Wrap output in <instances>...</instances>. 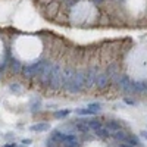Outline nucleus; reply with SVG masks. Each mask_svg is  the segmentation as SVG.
Segmentation results:
<instances>
[{"label":"nucleus","instance_id":"obj_1","mask_svg":"<svg viewBox=\"0 0 147 147\" xmlns=\"http://www.w3.org/2000/svg\"><path fill=\"white\" fill-rule=\"evenodd\" d=\"M65 88L71 94H77L82 88H85V75H84V72H75V75L72 77V80L68 82V85Z\"/></svg>","mask_w":147,"mask_h":147},{"label":"nucleus","instance_id":"obj_2","mask_svg":"<svg viewBox=\"0 0 147 147\" xmlns=\"http://www.w3.org/2000/svg\"><path fill=\"white\" fill-rule=\"evenodd\" d=\"M46 60H38V62H34L31 65H27V66H24L22 68V74H24V77H27V78H32V77H38L43 68L46 66Z\"/></svg>","mask_w":147,"mask_h":147},{"label":"nucleus","instance_id":"obj_3","mask_svg":"<svg viewBox=\"0 0 147 147\" xmlns=\"http://www.w3.org/2000/svg\"><path fill=\"white\" fill-rule=\"evenodd\" d=\"M60 78H62V68L59 65H53L50 81H49V87L50 88H59L60 87Z\"/></svg>","mask_w":147,"mask_h":147},{"label":"nucleus","instance_id":"obj_4","mask_svg":"<svg viewBox=\"0 0 147 147\" xmlns=\"http://www.w3.org/2000/svg\"><path fill=\"white\" fill-rule=\"evenodd\" d=\"M85 75V88H91L96 84V77H97V68H88L84 72Z\"/></svg>","mask_w":147,"mask_h":147},{"label":"nucleus","instance_id":"obj_5","mask_svg":"<svg viewBox=\"0 0 147 147\" xmlns=\"http://www.w3.org/2000/svg\"><path fill=\"white\" fill-rule=\"evenodd\" d=\"M52 69H53V65L52 63H46V66L43 68V71H41V74H40V81H41V84H44V85H47L49 87V81H50V75H52Z\"/></svg>","mask_w":147,"mask_h":147},{"label":"nucleus","instance_id":"obj_6","mask_svg":"<svg viewBox=\"0 0 147 147\" xmlns=\"http://www.w3.org/2000/svg\"><path fill=\"white\" fill-rule=\"evenodd\" d=\"M75 75V71L74 68H66L62 71V78H60V87H66L68 82L72 80V77Z\"/></svg>","mask_w":147,"mask_h":147},{"label":"nucleus","instance_id":"obj_7","mask_svg":"<svg viewBox=\"0 0 147 147\" xmlns=\"http://www.w3.org/2000/svg\"><path fill=\"white\" fill-rule=\"evenodd\" d=\"M132 81L127 77V75H122L121 78H119V87H121V90L124 91V93H134L132 91V84H131Z\"/></svg>","mask_w":147,"mask_h":147},{"label":"nucleus","instance_id":"obj_8","mask_svg":"<svg viewBox=\"0 0 147 147\" xmlns=\"http://www.w3.org/2000/svg\"><path fill=\"white\" fill-rule=\"evenodd\" d=\"M109 81H110V78L107 77L106 72H105V74H97V77H96V85H97L99 88L107 87V85H109Z\"/></svg>","mask_w":147,"mask_h":147},{"label":"nucleus","instance_id":"obj_9","mask_svg":"<svg viewBox=\"0 0 147 147\" xmlns=\"http://www.w3.org/2000/svg\"><path fill=\"white\" fill-rule=\"evenodd\" d=\"M63 144H65V147H80V143H78L77 137L72 136V134H68V136H65Z\"/></svg>","mask_w":147,"mask_h":147},{"label":"nucleus","instance_id":"obj_10","mask_svg":"<svg viewBox=\"0 0 147 147\" xmlns=\"http://www.w3.org/2000/svg\"><path fill=\"white\" fill-rule=\"evenodd\" d=\"M49 129H50V125L44 124V122H40V124H35V125L30 127V131H32V132H44V131H49Z\"/></svg>","mask_w":147,"mask_h":147},{"label":"nucleus","instance_id":"obj_11","mask_svg":"<svg viewBox=\"0 0 147 147\" xmlns=\"http://www.w3.org/2000/svg\"><path fill=\"white\" fill-rule=\"evenodd\" d=\"M106 129L110 132V134H113L116 131L121 129V124L118 121H107V124H106Z\"/></svg>","mask_w":147,"mask_h":147},{"label":"nucleus","instance_id":"obj_12","mask_svg":"<svg viewBox=\"0 0 147 147\" xmlns=\"http://www.w3.org/2000/svg\"><path fill=\"white\" fill-rule=\"evenodd\" d=\"M75 128H77L78 131H81V132H88V131H90V127H88V124H87L85 121L77 122V124H75Z\"/></svg>","mask_w":147,"mask_h":147},{"label":"nucleus","instance_id":"obj_13","mask_svg":"<svg viewBox=\"0 0 147 147\" xmlns=\"http://www.w3.org/2000/svg\"><path fill=\"white\" fill-rule=\"evenodd\" d=\"M113 137H115L118 141H121V143H125V140H127V137H128V134H127V132H124L122 129H119V131L113 132Z\"/></svg>","mask_w":147,"mask_h":147},{"label":"nucleus","instance_id":"obj_14","mask_svg":"<svg viewBox=\"0 0 147 147\" xmlns=\"http://www.w3.org/2000/svg\"><path fill=\"white\" fill-rule=\"evenodd\" d=\"M87 124H88L90 129H93L94 132H96L97 129H100V128L103 127V125H102V122H99V121H96V119H93V121H88Z\"/></svg>","mask_w":147,"mask_h":147},{"label":"nucleus","instance_id":"obj_15","mask_svg":"<svg viewBox=\"0 0 147 147\" xmlns=\"http://www.w3.org/2000/svg\"><path fill=\"white\" fill-rule=\"evenodd\" d=\"M71 113L69 109H63V110H57V112H55V118L56 119H60V118H65Z\"/></svg>","mask_w":147,"mask_h":147},{"label":"nucleus","instance_id":"obj_16","mask_svg":"<svg viewBox=\"0 0 147 147\" xmlns=\"http://www.w3.org/2000/svg\"><path fill=\"white\" fill-rule=\"evenodd\" d=\"M125 143H128V144H131V146H136V147L140 144V141H138V138H137L136 136H128L127 140H125Z\"/></svg>","mask_w":147,"mask_h":147},{"label":"nucleus","instance_id":"obj_17","mask_svg":"<svg viewBox=\"0 0 147 147\" xmlns=\"http://www.w3.org/2000/svg\"><path fill=\"white\" fill-rule=\"evenodd\" d=\"M75 112L78 113V115H96V112L94 110H91V109H77Z\"/></svg>","mask_w":147,"mask_h":147},{"label":"nucleus","instance_id":"obj_18","mask_svg":"<svg viewBox=\"0 0 147 147\" xmlns=\"http://www.w3.org/2000/svg\"><path fill=\"white\" fill-rule=\"evenodd\" d=\"M22 65H21V62H18V60H13L12 62V69H13L15 72H22Z\"/></svg>","mask_w":147,"mask_h":147},{"label":"nucleus","instance_id":"obj_19","mask_svg":"<svg viewBox=\"0 0 147 147\" xmlns=\"http://www.w3.org/2000/svg\"><path fill=\"white\" fill-rule=\"evenodd\" d=\"M87 107H88V109H91V110H94V112L97 113V112H99V110H100L102 105H100V103H90V105H88Z\"/></svg>","mask_w":147,"mask_h":147},{"label":"nucleus","instance_id":"obj_20","mask_svg":"<svg viewBox=\"0 0 147 147\" xmlns=\"http://www.w3.org/2000/svg\"><path fill=\"white\" fill-rule=\"evenodd\" d=\"M106 74H107V77H109V78H110V77H113L115 74H116V66H115V65H110V66L107 68V72H106Z\"/></svg>","mask_w":147,"mask_h":147},{"label":"nucleus","instance_id":"obj_21","mask_svg":"<svg viewBox=\"0 0 147 147\" xmlns=\"http://www.w3.org/2000/svg\"><path fill=\"white\" fill-rule=\"evenodd\" d=\"M10 91L12 93H21V87H19V84H10Z\"/></svg>","mask_w":147,"mask_h":147},{"label":"nucleus","instance_id":"obj_22","mask_svg":"<svg viewBox=\"0 0 147 147\" xmlns=\"http://www.w3.org/2000/svg\"><path fill=\"white\" fill-rule=\"evenodd\" d=\"M119 147H136V146H131V144H128V143H121Z\"/></svg>","mask_w":147,"mask_h":147},{"label":"nucleus","instance_id":"obj_23","mask_svg":"<svg viewBox=\"0 0 147 147\" xmlns=\"http://www.w3.org/2000/svg\"><path fill=\"white\" fill-rule=\"evenodd\" d=\"M140 134H141V137H143L144 140H147V129H146V131H141Z\"/></svg>","mask_w":147,"mask_h":147},{"label":"nucleus","instance_id":"obj_24","mask_svg":"<svg viewBox=\"0 0 147 147\" xmlns=\"http://www.w3.org/2000/svg\"><path fill=\"white\" fill-rule=\"evenodd\" d=\"M125 103H127V105H136V102H134V100H129V99H125Z\"/></svg>","mask_w":147,"mask_h":147},{"label":"nucleus","instance_id":"obj_25","mask_svg":"<svg viewBox=\"0 0 147 147\" xmlns=\"http://www.w3.org/2000/svg\"><path fill=\"white\" fill-rule=\"evenodd\" d=\"M31 140H22V144H30Z\"/></svg>","mask_w":147,"mask_h":147},{"label":"nucleus","instance_id":"obj_26","mask_svg":"<svg viewBox=\"0 0 147 147\" xmlns=\"http://www.w3.org/2000/svg\"><path fill=\"white\" fill-rule=\"evenodd\" d=\"M93 2H94V3H102L103 0H93Z\"/></svg>","mask_w":147,"mask_h":147},{"label":"nucleus","instance_id":"obj_27","mask_svg":"<svg viewBox=\"0 0 147 147\" xmlns=\"http://www.w3.org/2000/svg\"><path fill=\"white\" fill-rule=\"evenodd\" d=\"M5 147H15V144H9V146H5Z\"/></svg>","mask_w":147,"mask_h":147},{"label":"nucleus","instance_id":"obj_28","mask_svg":"<svg viewBox=\"0 0 147 147\" xmlns=\"http://www.w3.org/2000/svg\"><path fill=\"white\" fill-rule=\"evenodd\" d=\"M0 78H2V74H0Z\"/></svg>","mask_w":147,"mask_h":147}]
</instances>
